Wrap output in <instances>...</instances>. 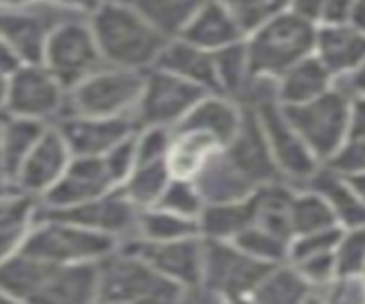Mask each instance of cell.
<instances>
[{
    "instance_id": "d590c367",
    "label": "cell",
    "mask_w": 365,
    "mask_h": 304,
    "mask_svg": "<svg viewBox=\"0 0 365 304\" xmlns=\"http://www.w3.org/2000/svg\"><path fill=\"white\" fill-rule=\"evenodd\" d=\"M306 281L292 270H277L260 281L254 290V304H302Z\"/></svg>"
},
{
    "instance_id": "52a82bcc",
    "label": "cell",
    "mask_w": 365,
    "mask_h": 304,
    "mask_svg": "<svg viewBox=\"0 0 365 304\" xmlns=\"http://www.w3.org/2000/svg\"><path fill=\"white\" fill-rule=\"evenodd\" d=\"M354 101L345 98L334 87L302 106L281 108L283 117L304 140L311 153L319 163H324L338 146L347 140L349 115Z\"/></svg>"
},
{
    "instance_id": "f1b7e54d",
    "label": "cell",
    "mask_w": 365,
    "mask_h": 304,
    "mask_svg": "<svg viewBox=\"0 0 365 304\" xmlns=\"http://www.w3.org/2000/svg\"><path fill=\"white\" fill-rule=\"evenodd\" d=\"M48 128L37 119L14 117L3 112V142H0V172L5 181L11 186V178L16 176L21 163L34 149L43 131Z\"/></svg>"
},
{
    "instance_id": "44dd1931",
    "label": "cell",
    "mask_w": 365,
    "mask_h": 304,
    "mask_svg": "<svg viewBox=\"0 0 365 304\" xmlns=\"http://www.w3.org/2000/svg\"><path fill=\"white\" fill-rule=\"evenodd\" d=\"M242 108H240L235 101L222 94H205L197 106H194L185 119H182L174 131H199L210 135L212 140L220 142L224 146L233 140V135L240 128V121H242Z\"/></svg>"
},
{
    "instance_id": "d6a6232c",
    "label": "cell",
    "mask_w": 365,
    "mask_h": 304,
    "mask_svg": "<svg viewBox=\"0 0 365 304\" xmlns=\"http://www.w3.org/2000/svg\"><path fill=\"white\" fill-rule=\"evenodd\" d=\"M210 0H137L135 7L163 32L167 39L178 37L197 12Z\"/></svg>"
},
{
    "instance_id": "d6986e66",
    "label": "cell",
    "mask_w": 365,
    "mask_h": 304,
    "mask_svg": "<svg viewBox=\"0 0 365 304\" xmlns=\"http://www.w3.org/2000/svg\"><path fill=\"white\" fill-rule=\"evenodd\" d=\"M222 151L226 158L233 163L235 170L254 188L281 181L277 167L272 163V156H269L265 135H262L256 112H251V110L242 112V121H240L237 133Z\"/></svg>"
},
{
    "instance_id": "e0dca14e",
    "label": "cell",
    "mask_w": 365,
    "mask_h": 304,
    "mask_svg": "<svg viewBox=\"0 0 365 304\" xmlns=\"http://www.w3.org/2000/svg\"><path fill=\"white\" fill-rule=\"evenodd\" d=\"M117 190L103 156H71L64 174L46 193L39 204L48 208H68L98 199Z\"/></svg>"
},
{
    "instance_id": "816d5d0a",
    "label": "cell",
    "mask_w": 365,
    "mask_h": 304,
    "mask_svg": "<svg viewBox=\"0 0 365 304\" xmlns=\"http://www.w3.org/2000/svg\"><path fill=\"white\" fill-rule=\"evenodd\" d=\"M7 190H11V186L5 181V176L3 174H0V195H5L7 193Z\"/></svg>"
},
{
    "instance_id": "bcb514c9",
    "label": "cell",
    "mask_w": 365,
    "mask_h": 304,
    "mask_svg": "<svg viewBox=\"0 0 365 304\" xmlns=\"http://www.w3.org/2000/svg\"><path fill=\"white\" fill-rule=\"evenodd\" d=\"M48 3L57 5L64 12L80 16V19H89L91 14L96 12L98 7H103L108 0H48Z\"/></svg>"
},
{
    "instance_id": "2e32d148",
    "label": "cell",
    "mask_w": 365,
    "mask_h": 304,
    "mask_svg": "<svg viewBox=\"0 0 365 304\" xmlns=\"http://www.w3.org/2000/svg\"><path fill=\"white\" fill-rule=\"evenodd\" d=\"M123 252L140 256L155 273L182 288H194L201 284L203 243L199 240V235L169 243H146L140 238H130V243L123 247Z\"/></svg>"
},
{
    "instance_id": "e575fe53",
    "label": "cell",
    "mask_w": 365,
    "mask_h": 304,
    "mask_svg": "<svg viewBox=\"0 0 365 304\" xmlns=\"http://www.w3.org/2000/svg\"><path fill=\"white\" fill-rule=\"evenodd\" d=\"M331 227H338L336 216H334V211H331V206L317 193L302 188V193L292 195V201H290L292 235L315 233V231H324Z\"/></svg>"
},
{
    "instance_id": "d4e9b609",
    "label": "cell",
    "mask_w": 365,
    "mask_h": 304,
    "mask_svg": "<svg viewBox=\"0 0 365 304\" xmlns=\"http://www.w3.org/2000/svg\"><path fill=\"white\" fill-rule=\"evenodd\" d=\"M197 186L203 204H226V201H242L254 195V186L240 174L233 163L220 149L203 165V170L192 181Z\"/></svg>"
},
{
    "instance_id": "8992f818",
    "label": "cell",
    "mask_w": 365,
    "mask_h": 304,
    "mask_svg": "<svg viewBox=\"0 0 365 304\" xmlns=\"http://www.w3.org/2000/svg\"><path fill=\"white\" fill-rule=\"evenodd\" d=\"M117 240L76 224L37 218L19 254L46 263H94L114 252Z\"/></svg>"
},
{
    "instance_id": "30bf717a",
    "label": "cell",
    "mask_w": 365,
    "mask_h": 304,
    "mask_svg": "<svg viewBox=\"0 0 365 304\" xmlns=\"http://www.w3.org/2000/svg\"><path fill=\"white\" fill-rule=\"evenodd\" d=\"M210 94L190 81L151 66L144 74V87L137 103V126H163L174 131L199 101Z\"/></svg>"
},
{
    "instance_id": "681fc988",
    "label": "cell",
    "mask_w": 365,
    "mask_h": 304,
    "mask_svg": "<svg viewBox=\"0 0 365 304\" xmlns=\"http://www.w3.org/2000/svg\"><path fill=\"white\" fill-rule=\"evenodd\" d=\"M7 78H9V74L0 71V112L5 110V98H7Z\"/></svg>"
},
{
    "instance_id": "8d00e7d4",
    "label": "cell",
    "mask_w": 365,
    "mask_h": 304,
    "mask_svg": "<svg viewBox=\"0 0 365 304\" xmlns=\"http://www.w3.org/2000/svg\"><path fill=\"white\" fill-rule=\"evenodd\" d=\"M231 243L237 250L249 254L251 258H256V261L272 263V265H277L279 261H283V258L288 256V245H290V240H283L279 235L260 229L258 224L247 227L242 233H237Z\"/></svg>"
},
{
    "instance_id": "4dcf8cb0",
    "label": "cell",
    "mask_w": 365,
    "mask_h": 304,
    "mask_svg": "<svg viewBox=\"0 0 365 304\" xmlns=\"http://www.w3.org/2000/svg\"><path fill=\"white\" fill-rule=\"evenodd\" d=\"M199 235V222L163 211L158 206L142 208L137 216V235L135 238L146 243H169Z\"/></svg>"
},
{
    "instance_id": "ac0fdd59",
    "label": "cell",
    "mask_w": 365,
    "mask_h": 304,
    "mask_svg": "<svg viewBox=\"0 0 365 304\" xmlns=\"http://www.w3.org/2000/svg\"><path fill=\"white\" fill-rule=\"evenodd\" d=\"M68 161H71V153H68L64 140L55 126H48L39 142L34 144V149L26 156V161L21 163L16 176L11 178V188L34 199H41L64 174Z\"/></svg>"
},
{
    "instance_id": "277c9868",
    "label": "cell",
    "mask_w": 365,
    "mask_h": 304,
    "mask_svg": "<svg viewBox=\"0 0 365 304\" xmlns=\"http://www.w3.org/2000/svg\"><path fill=\"white\" fill-rule=\"evenodd\" d=\"M313 24L292 12H281L245 37L249 69L254 76L279 78L292 64L313 55Z\"/></svg>"
},
{
    "instance_id": "f546056e",
    "label": "cell",
    "mask_w": 365,
    "mask_h": 304,
    "mask_svg": "<svg viewBox=\"0 0 365 304\" xmlns=\"http://www.w3.org/2000/svg\"><path fill=\"white\" fill-rule=\"evenodd\" d=\"M256 204L254 197L242 201H226V204H205L199 222V233L205 240H233L237 233L254 224Z\"/></svg>"
},
{
    "instance_id": "ffe728a7",
    "label": "cell",
    "mask_w": 365,
    "mask_h": 304,
    "mask_svg": "<svg viewBox=\"0 0 365 304\" xmlns=\"http://www.w3.org/2000/svg\"><path fill=\"white\" fill-rule=\"evenodd\" d=\"M313 55L331 74V78L363 69L365 30L347 26V24L317 26L315 41H313Z\"/></svg>"
},
{
    "instance_id": "8fae6325",
    "label": "cell",
    "mask_w": 365,
    "mask_h": 304,
    "mask_svg": "<svg viewBox=\"0 0 365 304\" xmlns=\"http://www.w3.org/2000/svg\"><path fill=\"white\" fill-rule=\"evenodd\" d=\"M66 19H73V14L48 0H34L26 7L0 12V37L14 53L19 64H39L46 41Z\"/></svg>"
},
{
    "instance_id": "3957f363",
    "label": "cell",
    "mask_w": 365,
    "mask_h": 304,
    "mask_svg": "<svg viewBox=\"0 0 365 304\" xmlns=\"http://www.w3.org/2000/svg\"><path fill=\"white\" fill-rule=\"evenodd\" d=\"M180 293L182 286L123 250L96 261V302L101 304H176Z\"/></svg>"
},
{
    "instance_id": "4316f807",
    "label": "cell",
    "mask_w": 365,
    "mask_h": 304,
    "mask_svg": "<svg viewBox=\"0 0 365 304\" xmlns=\"http://www.w3.org/2000/svg\"><path fill=\"white\" fill-rule=\"evenodd\" d=\"M334 78L315 60V55H308L302 62L292 64L288 71L277 78V96L281 108L302 106L322 96L331 89Z\"/></svg>"
},
{
    "instance_id": "f6af8a7d",
    "label": "cell",
    "mask_w": 365,
    "mask_h": 304,
    "mask_svg": "<svg viewBox=\"0 0 365 304\" xmlns=\"http://www.w3.org/2000/svg\"><path fill=\"white\" fill-rule=\"evenodd\" d=\"M324 3L327 0H288V12L308 21V24L319 26V19H322V12H324Z\"/></svg>"
},
{
    "instance_id": "836d02e7",
    "label": "cell",
    "mask_w": 365,
    "mask_h": 304,
    "mask_svg": "<svg viewBox=\"0 0 365 304\" xmlns=\"http://www.w3.org/2000/svg\"><path fill=\"white\" fill-rule=\"evenodd\" d=\"M212 62H215L217 94L228 96L231 101H235L240 96V92L245 89V85L249 83V78H251L245 39L212 53Z\"/></svg>"
},
{
    "instance_id": "ab89813d",
    "label": "cell",
    "mask_w": 365,
    "mask_h": 304,
    "mask_svg": "<svg viewBox=\"0 0 365 304\" xmlns=\"http://www.w3.org/2000/svg\"><path fill=\"white\" fill-rule=\"evenodd\" d=\"M174 131L163 126H142L135 133V165L167 161Z\"/></svg>"
},
{
    "instance_id": "f5cc1de1",
    "label": "cell",
    "mask_w": 365,
    "mask_h": 304,
    "mask_svg": "<svg viewBox=\"0 0 365 304\" xmlns=\"http://www.w3.org/2000/svg\"><path fill=\"white\" fill-rule=\"evenodd\" d=\"M233 304H254V300H242V298H233Z\"/></svg>"
},
{
    "instance_id": "7dc6e473",
    "label": "cell",
    "mask_w": 365,
    "mask_h": 304,
    "mask_svg": "<svg viewBox=\"0 0 365 304\" xmlns=\"http://www.w3.org/2000/svg\"><path fill=\"white\" fill-rule=\"evenodd\" d=\"M16 66H19V60L14 58V53H11L9 46L3 41V37H0V71L11 74Z\"/></svg>"
},
{
    "instance_id": "ee69618b",
    "label": "cell",
    "mask_w": 365,
    "mask_h": 304,
    "mask_svg": "<svg viewBox=\"0 0 365 304\" xmlns=\"http://www.w3.org/2000/svg\"><path fill=\"white\" fill-rule=\"evenodd\" d=\"M327 288L319 293H311L302 300V304H363V290L359 277H345L338 284L331 286V281H327Z\"/></svg>"
},
{
    "instance_id": "83f0119b",
    "label": "cell",
    "mask_w": 365,
    "mask_h": 304,
    "mask_svg": "<svg viewBox=\"0 0 365 304\" xmlns=\"http://www.w3.org/2000/svg\"><path fill=\"white\" fill-rule=\"evenodd\" d=\"M222 146L210 135L199 131H174L171 146L167 151V167L171 178H185L194 181L197 174L203 170L212 156L220 151Z\"/></svg>"
},
{
    "instance_id": "484cf974",
    "label": "cell",
    "mask_w": 365,
    "mask_h": 304,
    "mask_svg": "<svg viewBox=\"0 0 365 304\" xmlns=\"http://www.w3.org/2000/svg\"><path fill=\"white\" fill-rule=\"evenodd\" d=\"M37 206L39 199L19 193L16 188L0 195V263L19 254L37 218Z\"/></svg>"
},
{
    "instance_id": "6da1fadb",
    "label": "cell",
    "mask_w": 365,
    "mask_h": 304,
    "mask_svg": "<svg viewBox=\"0 0 365 304\" xmlns=\"http://www.w3.org/2000/svg\"><path fill=\"white\" fill-rule=\"evenodd\" d=\"M0 290L21 304H96V261L64 265L14 254L0 263Z\"/></svg>"
},
{
    "instance_id": "db71d44e",
    "label": "cell",
    "mask_w": 365,
    "mask_h": 304,
    "mask_svg": "<svg viewBox=\"0 0 365 304\" xmlns=\"http://www.w3.org/2000/svg\"><path fill=\"white\" fill-rule=\"evenodd\" d=\"M112 3H121V5H135L137 0H112Z\"/></svg>"
},
{
    "instance_id": "7c38bea8",
    "label": "cell",
    "mask_w": 365,
    "mask_h": 304,
    "mask_svg": "<svg viewBox=\"0 0 365 304\" xmlns=\"http://www.w3.org/2000/svg\"><path fill=\"white\" fill-rule=\"evenodd\" d=\"M274 270L272 263H262L245 254L231 240H205L203 238V273L201 281L210 290L240 298L256 290V286Z\"/></svg>"
},
{
    "instance_id": "7a4b0ae2",
    "label": "cell",
    "mask_w": 365,
    "mask_h": 304,
    "mask_svg": "<svg viewBox=\"0 0 365 304\" xmlns=\"http://www.w3.org/2000/svg\"><path fill=\"white\" fill-rule=\"evenodd\" d=\"M87 21L103 62L117 69L148 71L169 41L135 5L108 0Z\"/></svg>"
},
{
    "instance_id": "f35d334b",
    "label": "cell",
    "mask_w": 365,
    "mask_h": 304,
    "mask_svg": "<svg viewBox=\"0 0 365 304\" xmlns=\"http://www.w3.org/2000/svg\"><path fill=\"white\" fill-rule=\"evenodd\" d=\"M155 206L163 211H169V213H176V216H182V218L197 220L205 204H203L197 186L192 181H185V178H171L165 188V193L160 195Z\"/></svg>"
},
{
    "instance_id": "7402d4cb",
    "label": "cell",
    "mask_w": 365,
    "mask_h": 304,
    "mask_svg": "<svg viewBox=\"0 0 365 304\" xmlns=\"http://www.w3.org/2000/svg\"><path fill=\"white\" fill-rule=\"evenodd\" d=\"M178 37L208 53H217L231 44L242 41L245 32L240 30L237 21L220 0H210L208 5L199 9L197 16L190 21Z\"/></svg>"
},
{
    "instance_id": "7bdbcfd3",
    "label": "cell",
    "mask_w": 365,
    "mask_h": 304,
    "mask_svg": "<svg viewBox=\"0 0 365 304\" xmlns=\"http://www.w3.org/2000/svg\"><path fill=\"white\" fill-rule=\"evenodd\" d=\"M345 229L340 227H331L324 231H315V233H304V235H292L290 245H288V256L294 261H302L308 256H317V254H329L336 250V245L340 240V235Z\"/></svg>"
},
{
    "instance_id": "1f68e13d",
    "label": "cell",
    "mask_w": 365,
    "mask_h": 304,
    "mask_svg": "<svg viewBox=\"0 0 365 304\" xmlns=\"http://www.w3.org/2000/svg\"><path fill=\"white\" fill-rule=\"evenodd\" d=\"M171 181L167 161L158 163H142L135 165L128 178L119 186V193L135 204L137 208H151L158 204L160 195L165 193L167 183Z\"/></svg>"
},
{
    "instance_id": "11a10c76",
    "label": "cell",
    "mask_w": 365,
    "mask_h": 304,
    "mask_svg": "<svg viewBox=\"0 0 365 304\" xmlns=\"http://www.w3.org/2000/svg\"><path fill=\"white\" fill-rule=\"evenodd\" d=\"M0 142H3V112H0ZM3 174V172H0Z\"/></svg>"
},
{
    "instance_id": "4fadbf2b",
    "label": "cell",
    "mask_w": 365,
    "mask_h": 304,
    "mask_svg": "<svg viewBox=\"0 0 365 304\" xmlns=\"http://www.w3.org/2000/svg\"><path fill=\"white\" fill-rule=\"evenodd\" d=\"M137 216H140V208L130 204V201L119 193V188L98 199H91V201H85V204L68 206V208H48L41 204L37 206V218L68 222V224H76V227L110 235L114 240L128 238V235L135 238Z\"/></svg>"
},
{
    "instance_id": "f907efd6",
    "label": "cell",
    "mask_w": 365,
    "mask_h": 304,
    "mask_svg": "<svg viewBox=\"0 0 365 304\" xmlns=\"http://www.w3.org/2000/svg\"><path fill=\"white\" fill-rule=\"evenodd\" d=\"M0 304H21L16 298H11L9 293H5V290H0Z\"/></svg>"
},
{
    "instance_id": "c3c4849f",
    "label": "cell",
    "mask_w": 365,
    "mask_h": 304,
    "mask_svg": "<svg viewBox=\"0 0 365 304\" xmlns=\"http://www.w3.org/2000/svg\"><path fill=\"white\" fill-rule=\"evenodd\" d=\"M34 3V0H0V12H7V9H16V7H26Z\"/></svg>"
},
{
    "instance_id": "5bb4252c",
    "label": "cell",
    "mask_w": 365,
    "mask_h": 304,
    "mask_svg": "<svg viewBox=\"0 0 365 304\" xmlns=\"http://www.w3.org/2000/svg\"><path fill=\"white\" fill-rule=\"evenodd\" d=\"M254 112L258 117L262 135H265L272 163L277 167L281 181L304 186L322 163L315 158L311 149L304 144V140L294 133L288 119L283 117L279 103L262 106Z\"/></svg>"
},
{
    "instance_id": "b9f144b4",
    "label": "cell",
    "mask_w": 365,
    "mask_h": 304,
    "mask_svg": "<svg viewBox=\"0 0 365 304\" xmlns=\"http://www.w3.org/2000/svg\"><path fill=\"white\" fill-rule=\"evenodd\" d=\"M322 165L338 176L365 174V138H347Z\"/></svg>"
},
{
    "instance_id": "9c48e42d",
    "label": "cell",
    "mask_w": 365,
    "mask_h": 304,
    "mask_svg": "<svg viewBox=\"0 0 365 304\" xmlns=\"http://www.w3.org/2000/svg\"><path fill=\"white\" fill-rule=\"evenodd\" d=\"M3 112L53 126L57 119L66 115V89L55 81L41 62L19 64L7 78Z\"/></svg>"
},
{
    "instance_id": "74e56055",
    "label": "cell",
    "mask_w": 365,
    "mask_h": 304,
    "mask_svg": "<svg viewBox=\"0 0 365 304\" xmlns=\"http://www.w3.org/2000/svg\"><path fill=\"white\" fill-rule=\"evenodd\" d=\"M220 3L233 14L245 37L288 9V0H220Z\"/></svg>"
},
{
    "instance_id": "ba28073f",
    "label": "cell",
    "mask_w": 365,
    "mask_h": 304,
    "mask_svg": "<svg viewBox=\"0 0 365 304\" xmlns=\"http://www.w3.org/2000/svg\"><path fill=\"white\" fill-rule=\"evenodd\" d=\"M41 64L66 92L106 66L87 19H66L46 41Z\"/></svg>"
},
{
    "instance_id": "5b68a950",
    "label": "cell",
    "mask_w": 365,
    "mask_h": 304,
    "mask_svg": "<svg viewBox=\"0 0 365 304\" xmlns=\"http://www.w3.org/2000/svg\"><path fill=\"white\" fill-rule=\"evenodd\" d=\"M146 71L103 66L66 92V115L135 117Z\"/></svg>"
},
{
    "instance_id": "603a6c76",
    "label": "cell",
    "mask_w": 365,
    "mask_h": 304,
    "mask_svg": "<svg viewBox=\"0 0 365 304\" xmlns=\"http://www.w3.org/2000/svg\"><path fill=\"white\" fill-rule=\"evenodd\" d=\"M153 66L174 74V76L182 78V81L199 85L205 89V92L217 94L212 53L194 46V44H190L185 39H180V37L169 39Z\"/></svg>"
},
{
    "instance_id": "60d3db41",
    "label": "cell",
    "mask_w": 365,
    "mask_h": 304,
    "mask_svg": "<svg viewBox=\"0 0 365 304\" xmlns=\"http://www.w3.org/2000/svg\"><path fill=\"white\" fill-rule=\"evenodd\" d=\"M336 273L340 277H359L363 270V229H345L334 250Z\"/></svg>"
},
{
    "instance_id": "cb8c5ba5",
    "label": "cell",
    "mask_w": 365,
    "mask_h": 304,
    "mask_svg": "<svg viewBox=\"0 0 365 304\" xmlns=\"http://www.w3.org/2000/svg\"><path fill=\"white\" fill-rule=\"evenodd\" d=\"M313 190L331 206L338 227L342 229H363V195L351 188L345 176H338L324 165H319L315 174L302 186Z\"/></svg>"
},
{
    "instance_id": "9a60e30c",
    "label": "cell",
    "mask_w": 365,
    "mask_h": 304,
    "mask_svg": "<svg viewBox=\"0 0 365 304\" xmlns=\"http://www.w3.org/2000/svg\"><path fill=\"white\" fill-rule=\"evenodd\" d=\"M53 126L60 133L71 156H106L110 149L140 131L135 117L64 115Z\"/></svg>"
}]
</instances>
